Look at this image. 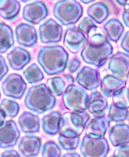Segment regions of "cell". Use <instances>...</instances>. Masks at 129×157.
Instances as JSON below:
<instances>
[{"instance_id":"obj_1","label":"cell","mask_w":129,"mask_h":157,"mask_svg":"<svg viewBox=\"0 0 129 157\" xmlns=\"http://www.w3.org/2000/svg\"><path fill=\"white\" fill-rule=\"evenodd\" d=\"M113 54V47L109 39L101 33L88 36V41L81 52V57L89 65L101 67Z\"/></svg>"},{"instance_id":"obj_2","label":"cell","mask_w":129,"mask_h":157,"mask_svg":"<svg viewBox=\"0 0 129 157\" xmlns=\"http://www.w3.org/2000/svg\"><path fill=\"white\" fill-rule=\"evenodd\" d=\"M68 60V53L60 45L41 46L37 54L38 63L49 76L64 72Z\"/></svg>"},{"instance_id":"obj_3","label":"cell","mask_w":129,"mask_h":157,"mask_svg":"<svg viewBox=\"0 0 129 157\" xmlns=\"http://www.w3.org/2000/svg\"><path fill=\"white\" fill-rule=\"evenodd\" d=\"M24 103L27 109L36 114H41L52 109L56 99L45 83L30 87L27 91Z\"/></svg>"},{"instance_id":"obj_4","label":"cell","mask_w":129,"mask_h":157,"mask_svg":"<svg viewBox=\"0 0 129 157\" xmlns=\"http://www.w3.org/2000/svg\"><path fill=\"white\" fill-rule=\"evenodd\" d=\"M90 118L89 113L86 111L64 113L61 116L59 134L70 137L80 136L85 130Z\"/></svg>"},{"instance_id":"obj_5","label":"cell","mask_w":129,"mask_h":157,"mask_svg":"<svg viewBox=\"0 0 129 157\" xmlns=\"http://www.w3.org/2000/svg\"><path fill=\"white\" fill-rule=\"evenodd\" d=\"M53 16L63 25L76 24L83 16L84 10L79 2L75 0H60L53 6Z\"/></svg>"},{"instance_id":"obj_6","label":"cell","mask_w":129,"mask_h":157,"mask_svg":"<svg viewBox=\"0 0 129 157\" xmlns=\"http://www.w3.org/2000/svg\"><path fill=\"white\" fill-rule=\"evenodd\" d=\"M89 95L79 86L68 85L63 95L64 106L70 112H84L88 108Z\"/></svg>"},{"instance_id":"obj_7","label":"cell","mask_w":129,"mask_h":157,"mask_svg":"<svg viewBox=\"0 0 129 157\" xmlns=\"http://www.w3.org/2000/svg\"><path fill=\"white\" fill-rule=\"evenodd\" d=\"M83 157H106L109 151L108 141L105 137L93 138L85 136L80 144Z\"/></svg>"},{"instance_id":"obj_8","label":"cell","mask_w":129,"mask_h":157,"mask_svg":"<svg viewBox=\"0 0 129 157\" xmlns=\"http://www.w3.org/2000/svg\"><path fill=\"white\" fill-rule=\"evenodd\" d=\"M27 89V83L18 74H11L2 82V90L4 95L13 99H21Z\"/></svg>"},{"instance_id":"obj_9","label":"cell","mask_w":129,"mask_h":157,"mask_svg":"<svg viewBox=\"0 0 129 157\" xmlns=\"http://www.w3.org/2000/svg\"><path fill=\"white\" fill-rule=\"evenodd\" d=\"M63 27L55 20L50 18L40 25L39 35L41 43L55 44L61 41Z\"/></svg>"},{"instance_id":"obj_10","label":"cell","mask_w":129,"mask_h":157,"mask_svg":"<svg viewBox=\"0 0 129 157\" xmlns=\"http://www.w3.org/2000/svg\"><path fill=\"white\" fill-rule=\"evenodd\" d=\"M108 69L112 75L119 79L127 82L129 77V55L117 52L109 58Z\"/></svg>"},{"instance_id":"obj_11","label":"cell","mask_w":129,"mask_h":157,"mask_svg":"<svg viewBox=\"0 0 129 157\" xmlns=\"http://www.w3.org/2000/svg\"><path fill=\"white\" fill-rule=\"evenodd\" d=\"M87 41L86 35L74 25L69 26L65 32L63 44L72 53L77 54L83 50Z\"/></svg>"},{"instance_id":"obj_12","label":"cell","mask_w":129,"mask_h":157,"mask_svg":"<svg viewBox=\"0 0 129 157\" xmlns=\"http://www.w3.org/2000/svg\"><path fill=\"white\" fill-rule=\"evenodd\" d=\"M21 132L13 120H8L0 126V148L8 149L16 145Z\"/></svg>"},{"instance_id":"obj_13","label":"cell","mask_w":129,"mask_h":157,"mask_svg":"<svg viewBox=\"0 0 129 157\" xmlns=\"http://www.w3.org/2000/svg\"><path fill=\"white\" fill-rule=\"evenodd\" d=\"M48 15V10L43 2L36 1L26 4L23 10V18L31 24L37 25Z\"/></svg>"},{"instance_id":"obj_14","label":"cell","mask_w":129,"mask_h":157,"mask_svg":"<svg viewBox=\"0 0 129 157\" xmlns=\"http://www.w3.org/2000/svg\"><path fill=\"white\" fill-rule=\"evenodd\" d=\"M75 81L79 86L85 90H93L96 89L100 84V74L96 69L84 66L77 73Z\"/></svg>"},{"instance_id":"obj_15","label":"cell","mask_w":129,"mask_h":157,"mask_svg":"<svg viewBox=\"0 0 129 157\" xmlns=\"http://www.w3.org/2000/svg\"><path fill=\"white\" fill-rule=\"evenodd\" d=\"M16 41L24 47H33L37 44V33L35 28L27 23L17 25L15 30Z\"/></svg>"},{"instance_id":"obj_16","label":"cell","mask_w":129,"mask_h":157,"mask_svg":"<svg viewBox=\"0 0 129 157\" xmlns=\"http://www.w3.org/2000/svg\"><path fill=\"white\" fill-rule=\"evenodd\" d=\"M18 148L23 157H35L41 151V140L37 136H25L19 140Z\"/></svg>"},{"instance_id":"obj_17","label":"cell","mask_w":129,"mask_h":157,"mask_svg":"<svg viewBox=\"0 0 129 157\" xmlns=\"http://www.w3.org/2000/svg\"><path fill=\"white\" fill-rule=\"evenodd\" d=\"M32 60L31 54L26 49L15 47L7 54V60L12 70L20 71L30 63Z\"/></svg>"},{"instance_id":"obj_18","label":"cell","mask_w":129,"mask_h":157,"mask_svg":"<svg viewBox=\"0 0 129 157\" xmlns=\"http://www.w3.org/2000/svg\"><path fill=\"white\" fill-rule=\"evenodd\" d=\"M108 109V102L101 93L94 91L89 95L88 111L95 118L105 117Z\"/></svg>"},{"instance_id":"obj_19","label":"cell","mask_w":129,"mask_h":157,"mask_svg":"<svg viewBox=\"0 0 129 157\" xmlns=\"http://www.w3.org/2000/svg\"><path fill=\"white\" fill-rule=\"evenodd\" d=\"M110 121L108 118H94L88 122L85 128L86 136L93 138L104 137L109 127Z\"/></svg>"},{"instance_id":"obj_20","label":"cell","mask_w":129,"mask_h":157,"mask_svg":"<svg viewBox=\"0 0 129 157\" xmlns=\"http://www.w3.org/2000/svg\"><path fill=\"white\" fill-rule=\"evenodd\" d=\"M109 140L112 145L118 147L129 143V125L121 123L115 124L109 129Z\"/></svg>"},{"instance_id":"obj_21","label":"cell","mask_w":129,"mask_h":157,"mask_svg":"<svg viewBox=\"0 0 129 157\" xmlns=\"http://www.w3.org/2000/svg\"><path fill=\"white\" fill-rule=\"evenodd\" d=\"M18 126L21 131L27 134L36 133L40 131V119L37 115L31 112H24L19 117Z\"/></svg>"},{"instance_id":"obj_22","label":"cell","mask_w":129,"mask_h":157,"mask_svg":"<svg viewBox=\"0 0 129 157\" xmlns=\"http://www.w3.org/2000/svg\"><path fill=\"white\" fill-rule=\"evenodd\" d=\"M126 81L119 79L113 75H108L101 82V92L104 98H111L126 84Z\"/></svg>"},{"instance_id":"obj_23","label":"cell","mask_w":129,"mask_h":157,"mask_svg":"<svg viewBox=\"0 0 129 157\" xmlns=\"http://www.w3.org/2000/svg\"><path fill=\"white\" fill-rule=\"evenodd\" d=\"M61 116L60 112L54 111L45 115L41 119V128L46 135L53 136L59 133Z\"/></svg>"},{"instance_id":"obj_24","label":"cell","mask_w":129,"mask_h":157,"mask_svg":"<svg viewBox=\"0 0 129 157\" xmlns=\"http://www.w3.org/2000/svg\"><path fill=\"white\" fill-rule=\"evenodd\" d=\"M21 4L16 0H0V16L6 21H11L18 16Z\"/></svg>"},{"instance_id":"obj_25","label":"cell","mask_w":129,"mask_h":157,"mask_svg":"<svg viewBox=\"0 0 129 157\" xmlns=\"http://www.w3.org/2000/svg\"><path fill=\"white\" fill-rule=\"evenodd\" d=\"M15 43L13 33L10 26L0 22V54L5 53Z\"/></svg>"},{"instance_id":"obj_26","label":"cell","mask_w":129,"mask_h":157,"mask_svg":"<svg viewBox=\"0 0 129 157\" xmlns=\"http://www.w3.org/2000/svg\"><path fill=\"white\" fill-rule=\"evenodd\" d=\"M87 14L96 23L102 24L108 18L109 11L108 7L103 2H96L89 7Z\"/></svg>"},{"instance_id":"obj_27","label":"cell","mask_w":129,"mask_h":157,"mask_svg":"<svg viewBox=\"0 0 129 157\" xmlns=\"http://www.w3.org/2000/svg\"><path fill=\"white\" fill-rule=\"evenodd\" d=\"M104 29L109 40L117 42L124 31L123 24L116 18H112L104 25Z\"/></svg>"},{"instance_id":"obj_28","label":"cell","mask_w":129,"mask_h":157,"mask_svg":"<svg viewBox=\"0 0 129 157\" xmlns=\"http://www.w3.org/2000/svg\"><path fill=\"white\" fill-rule=\"evenodd\" d=\"M23 76L27 82L30 84H35L41 82L44 78L41 69L35 63L30 65L23 71Z\"/></svg>"},{"instance_id":"obj_29","label":"cell","mask_w":129,"mask_h":157,"mask_svg":"<svg viewBox=\"0 0 129 157\" xmlns=\"http://www.w3.org/2000/svg\"><path fill=\"white\" fill-rule=\"evenodd\" d=\"M47 87L51 93L55 96H60L66 90V81L63 77H54L47 80Z\"/></svg>"},{"instance_id":"obj_30","label":"cell","mask_w":129,"mask_h":157,"mask_svg":"<svg viewBox=\"0 0 129 157\" xmlns=\"http://www.w3.org/2000/svg\"><path fill=\"white\" fill-rule=\"evenodd\" d=\"M129 112L128 109L116 107L114 104H112L109 107L108 119L109 121L116 123L123 122L128 119Z\"/></svg>"},{"instance_id":"obj_31","label":"cell","mask_w":129,"mask_h":157,"mask_svg":"<svg viewBox=\"0 0 129 157\" xmlns=\"http://www.w3.org/2000/svg\"><path fill=\"white\" fill-rule=\"evenodd\" d=\"M0 109L4 112L6 117L15 118L20 111V105L14 100L3 99L0 103Z\"/></svg>"},{"instance_id":"obj_32","label":"cell","mask_w":129,"mask_h":157,"mask_svg":"<svg viewBox=\"0 0 129 157\" xmlns=\"http://www.w3.org/2000/svg\"><path fill=\"white\" fill-rule=\"evenodd\" d=\"M113 104L122 109H129V88L126 86L121 88L112 97Z\"/></svg>"},{"instance_id":"obj_33","label":"cell","mask_w":129,"mask_h":157,"mask_svg":"<svg viewBox=\"0 0 129 157\" xmlns=\"http://www.w3.org/2000/svg\"><path fill=\"white\" fill-rule=\"evenodd\" d=\"M58 145L60 147V149L63 150L67 151H72L77 149L79 146L80 138L79 136L75 137H70L60 135L58 137Z\"/></svg>"},{"instance_id":"obj_34","label":"cell","mask_w":129,"mask_h":157,"mask_svg":"<svg viewBox=\"0 0 129 157\" xmlns=\"http://www.w3.org/2000/svg\"><path fill=\"white\" fill-rule=\"evenodd\" d=\"M61 149L56 142L48 141L45 142L41 147V156L42 157H60Z\"/></svg>"},{"instance_id":"obj_35","label":"cell","mask_w":129,"mask_h":157,"mask_svg":"<svg viewBox=\"0 0 129 157\" xmlns=\"http://www.w3.org/2000/svg\"><path fill=\"white\" fill-rule=\"evenodd\" d=\"M78 29L81 31L84 35H89V33L93 29L98 28L96 25V22L93 19H91L90 17H85L82 19V21L80 22L79 25H78Z\"/></svg>"},{"instance_id":"obj_36","label":"cell","mask_w":129,"mask_h":157,"mask_svg":"<svg viewBox=\"0 0 129 157\" xmlns=\"http://www.w3.org/2000/svg\"><path fill=\"white\" fill-rule=\"evenodd\" d=\"M114 157H129V145L125 144L118 147L114 151Z\"/></svg>"},{"instance_id":"obj_37","label":"cell","mask_w":129,"mask_h":157,"mask_svg":"<svg viewBox=\"0 0 129 157\" xmlns=\"http://www.w3.org/2000/svg\"><path fill=\"white\" fill-rule=\"evenodd\" d=\"M81 65V62L78 58H73L72 60H70V62L67 64V69L68 71L70 73H74L77 72L78 69L79 68Z\"/></svg>"},{"instance_id":"obj_38","label":"cell","mask_w":129,"mask_h":157,"mask_svg":"<svg viewBox=\"0 0 129 157\" xmlns=\"http://www.w3.org/2000/svg\"><path fill=\"white\" fill-rule=\"evenodd\" d=\"M9 72V67L3 56L0 55V82L3 79Z\"/></svg>"},{"instance_id":"obj_39","label":"cell","mask_w":129,"mask_h":157,"mask_svg":"<svg viewBox=\"0 0 129 157\" xmlns=\"http://www.w3.org/2000/svg\"><path fill=\"white\" fill-rule=\"evenodd\" d=\"M121 47L127 54H129V31L124 34L121 41Z\"/></svg>"},{"instance_id":"obj_40","label":"cell","mask_w":129,"mask_h":157,"mask_svg":"<svg viewBox=\"0 0 129 157\" xmlns=\"http://www.w3.org/2000/svg\"><path fill=\"white\" fill-rule=\"evenodd\" d=\"M0 157H21L18 151L15 149H6L0 154Z\"/></svg>"},{"instance_id":"obj_41","label":"cell","mask_w":129,"mask_h":157,"mask_svg":"<svg viewBox=\"0 0 129 157\" xmlns=\"http://www.w3.org/2000/svg\"><path fill=\"white\" fill-rule=\"evenodd\" d=\"M122 20L125 25L129 28V8L124 10L122 13Z\"/></svg>"},{"instance_id":"obj_42","label":"cell","mask_w":129,"mask_h":157,"mask_svg":"<svg viewBox=\"0 0 129 157\" xmlns=\"http://www.w3.org/2000/svg\"><path fill=\"white\" fill-rule=\"evenodd\" d=\"M6 115L2 109H0V126H2L6 122Z\"/></svg>"},{"instance_id":"obj_43","label":"cell","mask_w":129,"mask_h":157,"mask_svg":"<svg viewBox=\"0 0 129 157\" xmlns=\"http://www.w3.org/2000/svg\"><path fill=\"white\" fill-rule=\"evenodd\" d=\"M62 157H81V156L76 152H68L65 154Z\"/></svg>"},{"instance_id":"obj_44","label":"cell","mask_w":129,"mask_h":157,"mask_svg":"<svg viewBox=\"0 0 129 157\" xmlns=\"http://www.w3.org/2000/svg\"><path fill=\"white\" fill-rule=\"evenodd\" d=\"M116 2L121 6L126 7V9L129 8V1H116Z\"/></svg>"},{"instance_id":"obj_45","label":"cell","mask_w":129,"mask_h":157,"mask_svg":"<svg viewBox=\"0 0 129 157\" xmlns=\"http://www.w3.org/2000/svg\"><path fill=\"white\" fill-rule=\"evenodd\" d=\"M94 0H81V2L82 3H84L85 4H89L90 3H92V2H93Z\"/></svg>"},{"instance_id":"obj_46","label":"cell","mask_w":129,"mask_h":157,"mask_svg":"<svg viewBox=\"0 0 129 157\" xmlns=\"http://www.w3.org/2000/svg\"><path fill=\"white\" fill-rule=\"evenodd\" d=\"M127 82H128V87H129V77H128V80H127Z\"/></svg>"},{"instance_id":"obj_47","label":"cell","mask_w":129,"mask_h":157,"mask_svg":"<svg viewBox=\"0 0 129 157\" xmlns=\"http://www.w3.org/2000/svg\"><path fill=\"white\" fill-rule=\"evenodd\" d=\"M127 119L128 120V122H129V114H128V119Z\"/></svg>"},{"instance_id":"obj_48","label":"cell","mask_w":129,"mask_h":157,"mask_svg":"<svg viewBox=\"0 0 129 157\" xmlns=\"http://www.w3.org/2000/svg\"><path fill=\"white\" fill-rule=\"evenodd\" d=\"M0 98H1V93H0Z\"/></svg>"},{"instance_id":"obj_49","label":"cell","mask_w":129,"mask_h":157,"mask_svg":"<svg viewBox=\"0 0 129 157\" xmlns=\"http://www.w3.org/2000/svg\"><path fill=\"white\" fill-rule=\"evenodd\" d=\"M109 157H114V156H109Z\"/></svg>"},{"instance_id":"obj_50","label":"cell","mask_w":129,"mask_h":157,"mask_svg":"<svg viewBox=\"0 0 129 157\" xmlns=\"http://www.w3.org/2000/svg\"><path fill=\"white\" fill-rule=\"evenodd\" d=\"M128 88H129V87H128Z\"/></svg>"}]
</instances>
